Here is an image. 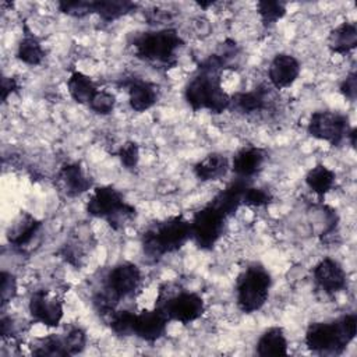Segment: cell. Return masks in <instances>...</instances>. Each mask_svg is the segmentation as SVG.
<instances>
[{"label": "cell", "mask_w": 357, "mask_h": 357, "mask_svg": "<svg viewBox=\"0 0 357 357\" xmlns=\"http://www.w3.org/2000/svg\"><path fill=\"white\" fill-rule=\"evenodd\" d=\"M223 66L216 54L201 61L197 73L187 82L184 98L192 112L209 110L220 114L230 107L231 96L222 85Z\"/></svg>", "instance_id": "1"}, {"label": "cell", "mask_w": 357, "mask_h": 357, "mask_svg": "<svg viewBox=\"0 0 357 357\" xmlns=\"http://www.w3.org/2000/svg\"><path fill=\"white\" fill-rule=\"evenodd\" d=\"M191 238V225L183 215L166 218L151 225L141 237L142 252L158 261L166 254L178 251Z\"/></svg>", "instance_id": "2"}, {"label": "cell", "mask_w": 357, "mask_h": 357, "mask_svg": "<svg viewBox=\"0 0 357 357\" xmlns=\"http://www.w3.org/2000/svg\"><path fill=\"white\" fill-rule=\"evenodd\" d=\"M184 45V39L173 28L141 32L131 40L135 57L165 68H172L177 64V53Z\"/></svg>", "instance_id": "3"}, {"label": "cell", "mask_w": 357, "mask_h": 357, "mask_svg": "<svg viewBox=\"0 0 357 357\" xmlns=\"http://www.w3.org/2000/svg\"><path fill=\"white\" fill-rule=\"evenodd\" d=\"M357 315L346 314L332 322H312L305 331L304 343L312 353L340 354L356 337Z\"/></svg>", "instance_id": "4"}, {"label": "cell", "mask_w": 357, "mask_h": 357, "mask_svg": "<svg viewBox=\"0 0 357 357\" xmlns=\"http://www.w3.org/2000/svg\"><path fill=\"white\" fill-rule=\"evenodd\" d=\"M142 283L141 269L132 262L114 265L106 275L103 289L95 296L93 304L102 317H109L116 311L121 298L134 297Z\"/></svg>", "instance_id": "5"}, {"label": "cell", "mask_w": 357, "mask_h": 357, "mask_svg": "<svg viewBox=\"0 0 357 357\" xmlns=\"http://www.w3.org/2000/svg\"><path fill=\"white\" fill-rule=\"evenodd\" d=\"M86 212L99 219H105L114 230H121L137 215L135 208L126 202L123 194L112 185L95 187L86 201Z\"/></svg>", "instance_id": "6"}, {"label": "cell", "mask_w": 357, "mask_h": 357, "mask_svg": "<svg viewBox=\"0 0 357 357\" xmlns=\"http://www.w3.org/2000/svg\"><path fill=\"white\" fill-rule=\"evenodd\" d=\"M272 279L269 272L259 264H252L237 279L236 284V300L238 308L251 314L262 308L266 303Z\"/></svg>", "instance_id": "7"}, {"label": "cell", "mask_w": 357, "mask_h": 357, "mask_svg": "<svg viewBox=\"0 0 357 357\" xmlns=\"http://www.w3.org/2000/svg\"><path fill=\"white\" fill-rule=\"evenodd\" d=\"M156 305L165 311L170 321H176L184 325L197 321L205 312L204 298L194 291L185 290L167 294V291L160 287Z\"/></svg>", "instance_id": "8"}, {"label": "cell", "mask_w": 357, "mask_h": 357, "mask_svg": "<svg viewBox=\"0 0 357 357\" xmlns=\"http://www.w3.org/2000/svg\"><path fill=\"white\" fill-rule=\"evenodd\" d=\"M227 216L219 211L215 205L208 202L199 211H197L190 220L191 225V238L202 250H211L220 240Z\"/></svg>", "instance_id": "9"}, {"label": "cell", "mask_w": 357, "mask_h": 357, "mask_svg": "<svg viewBox=\"0 0 357 357\" xmlns=\"http://www.w3.org/2000/svg\"><path fill=\"white\" fill-rule=\"evenodd\" d=\"M350 128L347 116L331 110L314 112L307 124V131L311 137L333 146L340 145L347 138Z\"/></svg>", "instance_id": "10"}, {"label": "cell", "mask_w": 357, "mask_h": 357, "mask_svg": "<svg viewBox=\"0 0 357 357\" xmlns=\"http://www.w3.org/2000/svg\"><path fill=\"white\" fill-rule=\"evenodd\" d=\"M28 310L33 322L49 328L59 326L64 315L63 301L49 290L33 291L29 297Z\"/></svg>", "instance_id": "11"}, {"label": "cell", "mask_w": 357, "mask_h": 357, "mask_svg": "<svg viewBox=\"0 0 357 357\" xmlns=\"http://www.w3.org/2000/svg\"><path fill=\"white\" fill-rule=\"evenodd\" d=\"M169 322L170 319L158 305H155L152 310H142L141 312L135 314L134 335L145 342L153 343L166 333Z\"/></svg>", "instance_id": "12"}, {"label": "cell", "mask_w": 357, "mask_h": 357, "mask_svg": "<svg viewBox=\"0 0 357 357\" xmlns=\"http://www.w3.org/2000/svg\"><path fill=\"white\" fill-rule=\"evenodd\" d=\"M317 286L326 294H335L346 289L347 275L343 266L333 258L321 259L312 269Z\"/></svg>", "instance_id": "13"}, {"label": "cell", "mask_w": 357, "mask_h": 357, "mask_svg": "<svg viewBox=\"0 0 357 357\" xmlns=\"http://www.w3.org/2000/svg\"><path fill=\"white\" fill-rule=\"evenodd\" d=\"M301 70L300 61L289 53H278L268 67L269 82L276 89L289 88L298 77Z\"/></svg>", "instance_id": "14"}, {"label": "cell", "mask_w": 357, "mask_h": 357, "mask_svg": "<svg viewBox=\"0 0 357 357\" xmlns=\"http://www.w3.org/2000/svg\"><path fill=\"white\" fill-rule=\"evenodd\" d=\"M265 159L266 153L262 148L252 145L243 146L234 153L230 163V169L238 178L250 180L262 170Z\"/></svg>", "instance_id": "15"}, {"label": "cell", "mask_w": 357, "mask_h": 357, "mask_svg": "<svg viewBox=\"0 0 357 357\" xmlns=\"http://www.w3.org/2000/svg\"><path fill=\"white\" fill-rule=\"evenodd\" d=\"M42 227V222L33 215L21 211L7 229V240L15 248H24L38 234Z\"/></svg>", "instance_id": "16"}, {"label": "cell", "mask_w": 357, "mask_h": 357, "mask_svg": "<svg viewBox=\"0 0 357 357\" xmlns=\"http://www.w3.org/2000/svg\"><path fill=\"white\" fill-rule=\"evenodd\" d=\"M128 103L134 112L142 113L149 110L159 99V85L145 79H132L127 85Z\"/></svg>", "instance_id": "17"}, {"label": "cell", "mask_w": 357, "mask_h": 357, "mask_svg": "<svg viewBox=\"0 0 357 357\" xmlns=\"http://www.w3.org/2000/svg\"><path fill=\"white\" fill-rule=\"evenodd\" d=\"M59 181L68 197H78L92 188V180L88 177L79 163H66L57 173Z\"/></svg>", "instance_id": "18"}, {"label": "cell", "mask_w": 357, "mask_h": 357, "mask_svg": "<svg viewBox=\"0 0 357 357\" xmlns=\"http://www.w3.org/2000/svg\"><path fill=\"white\" fill-rule=\"evenodd\" d=\"M230 169L229 159L219 152H212L194 165V174L201 181H215L226 176Z\"/></svg>", "instance_id": "19"}, {"label": "cell", "mask_w": 357, "mask_h": 357, "mask_svg": "<svg viewBox=\"0 0 357 357\" xmlns=\"http://www.w3.org/2000/svg\"><path fill=\"white\" fill-rule=\"evenodd\" d=\"M357 46V28L354 22L344 21L329 32L328 47L332 53L347 54Z\"/></svg>", "instance_id": "20"}, {"label": "cell", "mask_w": 357, "mask_h": 357, "mask_svg": "<svg viewBox=\"0 0 357 357\" xmlns=\"http://www.w3.org/2000/svg\"><path fill=\"white\" fill-rule=\"evenodd\" d=\"M269 100V91L265 85L257 86L247 92H237L231 95L230 107L234 106L237 110L251 114L259 110H264L268 106Z\"/></svg>", "instance_id": "21"}, {"label": "cell", "mask_w": 357, "mask_h": 357, "mask_svg": "<svg viewBox=\"0 0 357 357\" xmlns=\"http://www.w3.org/2000/svg\"><path fill=\"white\" fill-rule=\"evenodd\" d=\"M289 343L287 337L280 326H272L266 329L257 342V354L266 356H287Z\"/></svg>", "instance_id": "22"}, {"label": "cell", "mask_w": 357, "mask_h": 357, "mask_svg": "<svg viewBox=\"0 0 357 357\" xmlns=\"http://www.w3.org/2000/svg\"><path fill=\"white\" fill-rule=\"evenodd\" d=\"M45 49L36 35L24 25V35L17 47V59L28 66H39L45 59Z\"/></svg>", "instance_id": "23"}, {"label": "cell", "mask_w": 357, "mask_h": 357, "mask_svg": "<svg viewBox=\"0 0 357 357\" xmlns=\"http://www.w3.org/2000/svg\"><path fill=\"white\" fill-rule=\"evenodd\" d=\"M67 89L70 96L79 105H89L98 92L96 84L91 77L81 71H73L67 79Z\"/></svg>", "instance_id": "24"}, {"label": "cell", "mask_w": 357, "mask_h": 357, "mask_svg": "<svg viewBox=\"0 0 357 357\" xmlns=\"http://www.w3.org/2000/svg\"><path fill=\"white\" fill-rule=\"evenodd\" d=\"M336 174L328 166L318 163L305 174V184L319 198L325 197L333 187Z\"/></svg>", "instance_id": "25"}, {"label": "cell", "mask_w": 357, "mask_h": 357, "mask_svg": "<svg viewBox=\"0 0 357 357\" xmlns=\"http://www.w3.org/2000/svg\"><path fill=\"white\" fill-rule=\"evenodd\" d=\"M137 3L127 0H98L93 1V13H96L103 21L112 22L137 8Z\"/></svg>", "instance_id": "26"}, {"label": "cell", "mask_w": 357, "mask_h": 357, "mask_svg": "<svg viewBox=\"0 0 357 357\" xmlns=\"http://www.w3.org/2000/svg\"><path fill=\"white\" fill-rule=\"evenodd\" d=\"M35 356H68L64 344V339L57 335H49L40 337L31 346Z\"/></svg>", "instance_id": "27"}, {"label": "cell", "mask_w": 357, "mask_h": 357, "mask_svg": "<svg viewBox=\"0 0 357 357\" xmlns=\"http://www.w3.org/2000/svg\"><path fill=\"white\" fill-rule=\"evenodd\" d=\"M257 13L265 26L275 25L286 14V4L275 0H261L257 3Z\"/></svg>", "instance_id": "28"}, {"label": "cell", "mask_w": 357, "mask_h": 357, "mask_svg": "<svg viewBox=\"0 0 357 357\" xmlns=\"http://www.w3.org/2000/svg\"><path fill=\"white\" fill-rule=\"evenodd\" d=\"M135 312L128 310H116L107 317L110 329L119 336L134 335Z\"/></svg>", "instance_id": "29"}, {"label": "cell", "mask_w": 357, "mask_h": 357, "mask_svg": "<svg viewBox=\"0 0 357 357\" xmlns=\"http://www.w3.org/2000/svg\"><path fill=\"white\" fill-rule=\"evenodd\" d=\"M66 350L68 356H74L81 353L86 344V333L79 326H71L67 333L63 336Z\"/></svg>", "instance_id": "30"}, {"label": "cell", "mask_w": 357, "mask_h": 357, "mask_svg": "<svg viewBox=\"0 0 357 357\" xmlns=\"http://www.w3.org/2000/svg\"><path fill=\"white\" fill-rule=\"evenodd\" d=\"M88 106L92 112L98 114H102V116L109 114L113 112L116 106V96L106 89H98V92L95 93V96L92 98Z\"/></svg>", "instance_id": "31"}, {"label": "cell", "mask_w": 357, "mask_h": 357, "mask_svg": "<svg viewBox=\"0 0 357 357\" xmlns=\"http://www.w3.org/2000/svg\"><path fill=\"white\" fill-rule=\"evenodd\" d=\"M272 202V194L265 188L247 185L243 194V205L252 208H262Z\"/></svg>", "instance_id": "32"}, {"label": "cell", "mask_w": 357, "mask_h": 357, "mask_svg": "<svg viewBox=\"0 0 357 357\" xmlns=\"http://www.w3.org/2000/svg\"><path fill=\"white\" fill-rule=\"evenodd\" d=\"M117 156L121 162V165L126 169H135L138 162H139V146L134 141H127L124 142L117 152Z\"/></svg>", "instance_id": "33"}, {"label": "cell", "mask_w": 357, "mask_h": 357, "mask_svg": "<svg viewBox=\"0 0 357 357\" xmlns=\"http://www.w3.org/2000/svg\"><path fill=\"white\" fill-rule=\"evenodd\" d=\"M57 6L63 14H67L71 17H84L93 13V1H89V0L59 1Z\"/></svg>", "instance_id": "34"}, {"label": "cell", "mask_w": 357, "mask_h": 357, "mask_svg": "<svg viewBox=\"0 0 357 357\" xmlns=\"http://www.w3.org/2000/svg\"><path fill=\"white\" fill-rule=\"evenodd\" d=\"M1 284H0V300L1 305L4 307L8 301H11L17 296V279L13 273L3 271L1 275Z\"/></svg>", "instance_id": "35"}, {"label": "cell", "mask_w": 357, "mask_h": 357, "mask_svg": "<svg viewBox=\"0 0 357 357\" xmlns=\"http://www.w3.org/2000/svg\"><path fill=\"white\" fill-rule=\"evenodd\" d=\"M339 89H340V93L346 99H349L350 102L356 100V98H357V74L354 70L346 75V78L342 81Z\"/></svg>", "instance_id": "36"}, {"label": "cell", "mask_w": 357, "mask_h": 357, "mask_svg": "<svg viewBox=\"0 0 357 357\" xmlns=\"http://www.w3.org/2000/svg\"><path fill=\"white\" fill-rule=\"evenodd\" d=\"M18 82H17V78L15 77H7V75H3L1 78V102H7L8 96L11 93H14L17 89H18Z\"/></svg>", "instance_id": "37"}]
</instances>
